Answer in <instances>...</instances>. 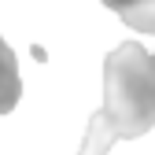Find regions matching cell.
Returning <instances> with one entry per match:
<instances>
[{"mask_svg": "<svg viewBox=\"0 0 155 155\" xmlns=\"http://www.w3.org/2000/svg\"><path fill=\"white\" fill-rule=\"evenodd\" d=\"M155 126V63L126 41L104 59V107L92 114L78 155H107L114 140H137Z\"/></svg>", "mask_w": 155, "mask_h": 155, "instance_id": "1", "label": "cell"}, {"mask_svg": "<svg viewBox=\"0 0 155 155\" xmlns=\"http://www.w3.org/2000/svg\"><path fill=\"white\" fill-rule=\"evenodd\" d=\"M18 96H22V81H18V63H15V52L8 48V41L0 37V114L15 111Z\"/></svg>", "mask_w": 155, "mask_h": 155, "instance_id": "2", "label": "cell"}, {"mask_svg": "<svg viewBox=\"0 0 155 155\" xmlns=\"http://www.w3.org/2000/svg\"><path fill=\"white\" fill-rule=\"evenodd\" d=\"M151 63H155V52H151Z\"/></svg>", "mask_w": 155, "mask_h": 155, "instance_id": "4", "label": "cell"}, {"mask_svg": "<svg viewBox=\"0 0 155 155\" xmlns=\"http://www.w3.org/2000/svg\"><path fill=\"white\" fill-rule=\"evenodd\" d=\"M100 4L118 11L126 26L140 30V33H155V0H100Z\"/></svg>", "mask_w": 155, "mask_h": 155, "instance_id": "3", "label": "cell"}]
</instances>
